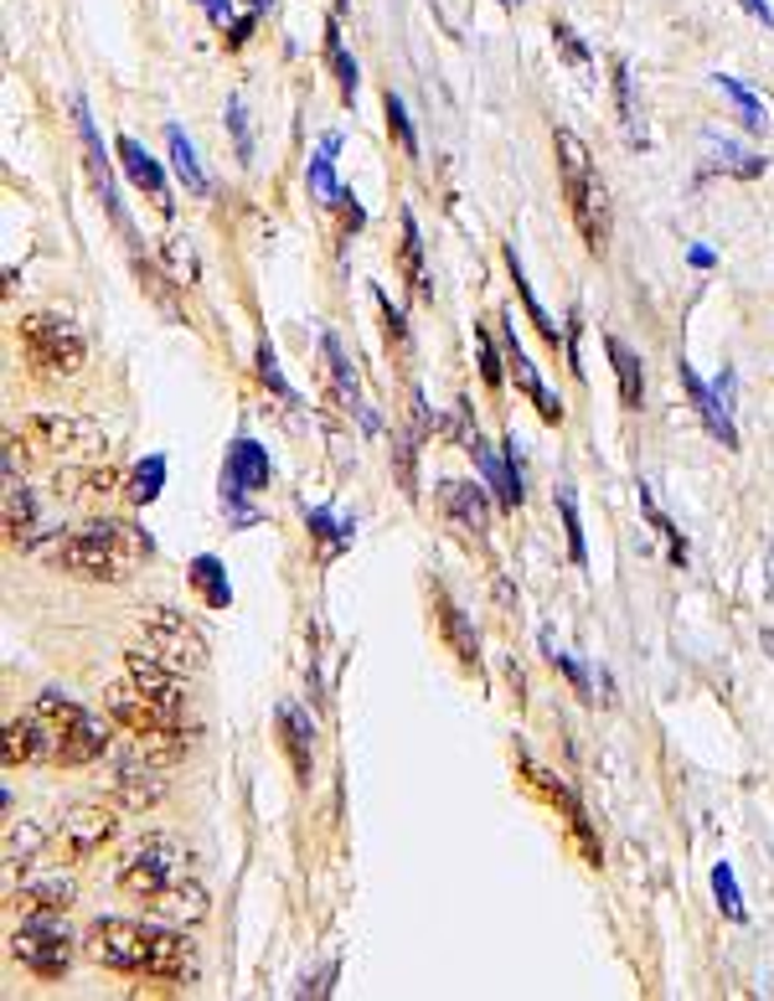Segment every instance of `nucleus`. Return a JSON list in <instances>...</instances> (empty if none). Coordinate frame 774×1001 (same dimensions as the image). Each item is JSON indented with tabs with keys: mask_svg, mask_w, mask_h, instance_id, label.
<instances>
[{
	"mask_svg": "<svg viewBox=\"0 0 774 1001\" xmlns=\"http://www.w3.org/2000/svg\"><path fill=\"white\" fill-rule=\"evenodd\" d=\"M83 955L103 971L120 976H150V981L192 986L197 981V944L165 919L135 924V919H99L83 935Z\"/></svg>",
	"mask_w": 774,
	"mask_h": 1001,
	"instance_id": "nucleus-1",
	"label": "nucleus"
},
{
	"mask_svg": "<svg viewBox=\"0 0 774 1001\" xmlns=\"http://www.w3.org/2000/svg\"><path fill=\"white\" fill-rule=\"evenodd\" d=\"M37 552H41V563L58 569V573L94 578V584H124V578L156 552V542H150L135 522L99 516V522H83V527L58 532V537L41 542Z\"/></svg>",
	"mask_w": 774,
	"mask_h": 1001,
	"instance_id": "nucleus-2",
	"label": "nucleus"
},
{
	"mask_svg": "<svg viewBox=\"0 0 774 1001\" xmlns=\"http://www.w3.org/2000/svg\"><path fill=\"white\" fill-rule=\"evenodd\" d=\"M32 712V723H37V754L41 765H94L103 759L114 738H109V723H103L99 712H88L83 703L73 697H62V692H41L37 703L26 707Z\"/></svg>",
	"mask_w": 774,
	"mask_h": 1001,
	"instance_id": "nucleus-3",
	"label": "nucleus"
},
{
	"mask_svg": "<svg viewBox=\"0 0 774 1001\" xmlns=\"http://www.w3.org/2000/svg\"><path fill=\"white\" fill-rule=\"evenodd\" d=\"M557 150V171H563V197H568V212H574V228L583 237L589 254H610V233H615V217H610V186L599 181L594 160H589V145L574 135V130H557L553 135Z\"/></svg>",
	"mask_w": 774,
	"mask_h": 1001,
	"instance_id": "nucleus-4",
	"label": "nucleus"
},
{
	"mask_svg": "<svg viewBox=\"0 0 774 1001\" xmlns=\"http://www.w3.org/2000/svg\"><path fill=\"white\" fill-rule=\"evenodd\" d=\"M16 341H21L26 367L41 377H73V373H83V362H88V335H83L78 320H67V315H52V310L21 315Z\"/></svg>",
	"mask_w": 774,
	"mask_h": 1001,
	"instance_id": "nucleus-5",
	"label": "nucleus"
},
{
	"mask_svg": "<svg viewBox=\"0 0 774 1001\" xmlns=\"http://www.w3.org/2000/svg\"><path fill=\"white\" fill-rule=\"evenodd\" d=\"M21 444H32V454H62V460H103L109 454V429L99 418L83 413H32L21 418Z\"/></svg>",
	"mask_w": 774,
	"mask_h": 1001,
	"instance_id": "nucleus-6",
	"label": "nucleus"
},
{
	"mask_svg": "<svg viewBox=\"0 0 774 1001\" xmlns=\"http://www.w3.org/2000/svg\"><path fill=\"white\" fill-rule=\"evenodd\" d=\"M11 955H16L32 976H41V981L67 976V965H73V935H67L62 914H52V908H32L26 924L11 935Z\"/></svg>",
	"mask_w": 774,
	"mask_h": 1001,
	"instance_id": "nucleus-7",
	"label": "nucleus"
},
{
	"mask_svg": "<svg viewBox=\"0 0 774 1001\" xmlns=\"http://www.w3.org/2000/svg\"><path fill=\"white\" fill-rule=\"evenodd\" d=\"M103 712L124 728V733H171V728H192L186 703H165L156 692H145L135 676H120L103 687Z\"/></svg>",
	"mask_w": 774,
	"mask_h": 1001,
	"instance_id": "nucleus-8",
	"label": "nucleus"
},
{
	"mask_svg": "<svg viewBox=\"0 0 774 1001\" xmlns=\"http://www.w3.org/2000/svg\"><path fill=\"white\" fill-rule=\"evenodd\" d=\"M139 635H145V646L156 650L165 667H176L181 676H197L207 671V640H201V630L176 614V609H145L139 614Z\"/></svg>",
	"mask_w": 774,
	"mask_h": 1001,
	"instance_id": "nucleus-9",
	"label": "nucleus"
},
{
	"mask_svg": "<svg viewBox=\"0 0 774 1001\" xmlns=\"http://www.w3.org/2000/svg\"><path fill=\"white\" fill-rule=\"evenodd\" d=\"M186 872V852H181L176 837H145L135 852H124L120 863V888L130 899L150 903L160 888H171Z\"/></svg>",
	"mask_w": 774,
	"mask_h": 1001,
	"instance_id": "nucleus-10",
	"label": "nucleus"
},
{
	"mask_svg": "<svg viewBox=\"0 0 774 1001\" xmlns=\"http://www.w3.org/2000/svg\"><path fill=\"white\" fill-rule=\"evenodd\" d=\"M120 831V816H114V805H103V801H78V805H67L58 816V846H62V857L67 863H88L94 852H103V842Z\"/></svg>",
	"mask_w": 774,
	"mask_h": 1001,
	"instance_id": "nucleus-11",
	"label": "nucleus"
},
{
	"mask_svg": "<svg viewBox=\"0 0 774 1001\" xmlns=\"http://www.w3.org/2000/svg\"><path fill=\"white\" fill-rule=\"evenodd\" d=\"M269 475H274V465H269V450H263V444H254V439H233V444H228V465H222V506L233 511V522H238V527L254 522V511L243 506V496L263 491V486H269Z\"/></svg>",
	"mask_w": 774,
	"mask_h": 1001,
	"instance_id": "nucleus-12",
	"label": "nucleus"
},
{
	"mask_svg": "<svg viewBox=\"0 0 774 1001\" xmlns=\"http://www.w3.org/2000/svg\"><path fill=\"white\" fill-rule=\"evenodd\" d=\"M681 388H687V398H692V408L702 413V424H708V434H713L723 450H738V429H734V393H738V377L723 367V377H717V388H708L702 377L692 373V362L681 356Z\"/></svg>",
	"mask_w": 774,
	"mask_h": 1001,
	"instance_id": "nucleus-13",
	"label": "nucleus"
},
{
	"mask_svg": "<svg viewBox=\"0 0 774 1001\" xmlns=\"http://www.w3.org/2000/svg\"><path fill=\"white\" fill-rule=\"evenodd\" d=\"M109 785H114V801H120L124 810H150V805L165 795L160 765H150L135 744L114 754V780H109Z\"/></svg>",
	"mask_w": 774,
	"mask_h": 1001,
	"instance_id": "nucleus-14",
	"label": "nucleus"
},
{
	"mask_svg": "<svg viewBox=\"0 0 774 1001\" xmlns=\"http://www.w3.org/2000/svg\"><path fill=\"white\" fill-rule=\"evenodd\" d=\"M73 119H78V139H83V156H88V176H94V192L103 197L109 217H114L120 228H130V217H124V202H120V192H114V171H109V156H103V145H99V124H94V114H88V99H83V94H73Z\"/></svg>",
	"mask_w": 774,
	"mask_h": 1001,
	"instance_id": "nucleus-15",
	"label": "nucleus"
},
{
	"mask_svg": "<svg viewBox=\"0 0 774 1001\" xmlns=\"http://www.w3.org/2000/svg\"><path fill=\"white\" fill-rule=\"evenodd\" d=\"M465 450L476 454V471L486 475V486H491V496H496L501 506H521V496L527 491H521V454H516V434L506 439V454H496L480 434L465 444Z\"/></svg>",
	"mask_w": 774,
	"mask_h": 1001,
	"instance_id": "nucleus-16",
	"label": "nucleus"
},
{
	"mask_svg": "<svg viewBox=\"0 0 774 1001\" xmlns=\"http://www.w3.org/2000/svg\"><path fill=\"white\" fill-rule=\"evenodd\" d=\"M491 486H476V480H439V506L455 522L465 537H486L491 527V501H486Z\"/></svg>",
	"mask_w": 774,
	"mask_h": 1001,
	"instance_id": "nucleus-17",
	"label": "nucleus"
},
{
	"mask_svg": "<svg viewBox=\"0 0 774 1001\" xmlns=\"http://www.w3.org/2000/svg\"><path fill=\"white\" fill-rule=\"evenodd\" d=\"M506 373L516 377V388L532 398V408L542 424H563V403H557L548 388H542V373L532 367V356L521 352V341H516V315H506Z\"/></svg>",
	"mask_w": 774,
	"mask_h": 1001,
	"instance_id": "nucleus-18",
	"label": "nucleus"
},
{
	"mask_svg": "<svg viewBox=\"0 0 774 1001\" xmlns=\"http://www.w3.org/2000/svg\"><path fill=\"white\" fill-rule=\"evenodd\" d=\"M37 532H41L37 496L16 480V444H11V450H5V537H11L16 548H37Z\"/></svg>",
	"mask_w": 774,
	"mask_h": 1001,
	"instance_id": "nucleus-19",
	"label": "nucleus"
},
{
	"mask_svg": "<svg viewBox=\"0 0 774 1001\" xmlns=\"http://www.w3.org/2000/svg\"><path fill=\"white\" fill-rule=\"evenodd\" d=\"M114 156H120L124 176L135 181L139 192H150V202H156L160 212L171 217V207H176V202H171V186H165V171H160V160L150 156V150H145V145H139L135 135H120V139H114Z\"/></svg>",
	"mask_w": 774,
	"mask_h": 1001,
	"instance_id": "nucleus-20",
	"label": "nucleus"
},
{
	"mask_svg": "<svg viewBox=\"0 0 774 1001\" xmlns=\"http://www.w3.org/2000/svg\"><path fill=\"white\" fill-rule=\"evenodd\" d=\"M73 878L62 867H37V863H21V899L26 908H52V914H67L73 903Z\"/></svg>",
	"mask_w": 774,
	"mask_h": 1001,
	"instance_id": "nucleus-21",
	"label": "nucleus"
},
{
	"mask_svg": "<svg viewBox=\"0 0 774 1001\" xmlns=\"http://www.w3.org/2000/svg\"><path fill=\"white\" fill-rule=\"evenodd\" d=\"M207 888L197 883V878H186V872H181L176 883L171 888H160L156 899L145 903V908H150V914H156V919H165V924H201L207 919Z\"/></svg>",
	"mask_w": 774,
	"mask_h": 1001,
	"instance_id": "nucleus-22",
	"label": "nucleus"
},
{
	"mask_svg": "<svg viewBox=\"0 0 774 1001\" xmlns=\"http://www.w3.org/2000/svg\"><path fill=\"white\" fill-rule=\"evenodd\" d=\"M124 676H135L139 687L156 692V697H165V703H186V676H181L176 667H165L150 646L124 656Z\"/></svg>",
	"mask_w": 774,
	"mask_h": 1001,
	"instance_id": "nucleus-23",
	"label": "nucleus"
},
{
	"mask_svg": "<svg viewBox=\"0 0 774 1001\" xmlns=\"http://www.w3.org/2000/svg\"><path fill=\"white\" fill-rule=\"evenodd\" d=\"M274 723H279V738H284V754H290L295 774L310 780V754H316V723H310V712L299 703H279Z\"/></svg>",
	"mask_w": 774,
	"mask_h": 1001,
	"instance_id": "nucleus-24",
	"label": "nucleus"
},
{
	"mask_svg": "<svg viewBox=\"0 0 774 1001\" xmlns=\"http://www.w3.org/2000/svg\"><path fill=\"white\" fill-rule=\"evenodd\" d=\"M124 475L114 465H103V460H88L83 471H62L58 475V496L67 501H109V496L120 491Z\"/></svg>",
	"mask_w": 774,
	"mask_h": 1001,
	"instance_id": "nucleus-25",
	"label": "nucleus"
},
{
	"mask_svg": "<svg viewBox=\"0 0 774 1001\" xmlns=\"http://www.w3.org/2000/svg\"><path fill=\"white\" fill-rule=\"evenodd\" d=\"M434 609H439V630H444V640H450L455 656H459V667L480 671V640H476V630H470V620H465V609H459L444 589H434Z\"/></svg>",
	"mask_w": 774,
	"mask_h": 1001,
	"instance_id": "nucleus-26",
	"label": "nucleus"
},
{
	"mask_svg": "<svg viewBox=\"0 0 774 1001\" xmlns=\"http://www.w3.org/2000/svg\"><path fill=\"white\" fill-rule=\"evenodd\" d=\"M506 269H512V284H516V295H521V310H527V320L537 326V335L548 341V346H563V326H557L553 315L542 310V300L532 295V284H527V269H521V258H516V243H506Z\"/></svg>",
	"mask_w": 774,
	"mask_h": 1001,
	"instance_id": "nucleus-27",
	"label": "nucleus"
},
{
	"mask_svg": "<svg viewBox=\"0 0 774 1001\" xmlns=\"http://www.w3.org/2000/svg\"><path fill=\"white\" fill-rule=\"evenodd\" d=\"M165 150H171V171L181 176V186H186L192 197H207L212 181H207V171H201V160H197V150H192V139H186L181 124H165Z\"/></svg>",
	"mask_w": 774,
	"mask_h": 1001,
	"instance_id": "nucleus-28",
	"label": "nucleus"
},
{
	"mask_svg": "<svg viewBox=\"0 0 774 1001\" xmlns=\"http://www.w3.org/2000/svg\"><path fill=\"white\" fill-rule=\"evenodd\" d=\"M397 264H403V279L418 300L429 295V274H423V233H418L414 207H403V243H397Z\"/></svg>",
	"mask_w": 774,
	"mask_h": 1001,
	"instance_id": "nucleus-29",
	"label": "nucleus"
},
{
	"mask_svg": "<svg viewBox=\"0 0 774 1001\" xmlns=\"http://www.w3.org/2000/svg\"><path fill=\"white\" fill-rule=\"evenodd\" d=\"M604 352L615 362V377H619V403L625 408H640V398H646V373H640V356L619 341V335H604Z\"/></svg>",
	"mask_w": 774,
	"mask_h": 1001,
	"instance_id": "nucleus-30",
	"label": "nucleus"
},
{
	"mask_svg": "<svg viewBox=\"0 0 774 1001\" xmlns=\"http://www.w3.org/2000/svg\"><path fill=\"white\" fill-rule=\"evenodd\" d=\"M341 150V135H325L320 139V150L310 156V171H305V181H310V197L320 202V207H336L341 202V181H336V166H331V156Z\"/></svg>",
	"mask_w": 774,
	"mask_h": 1001,
	"instance_id": "nucleus-31",
	"label": "nucleus"
},
{
	"mask_svg": "<svg viewBox=\"0 0 774 1001\" xmlns=\"http://www.w3.org/2000/svg\"><path fill=\"white\" fill-rule=\"evenodd\" d=\"M708 150H713V166H717V171H728V176H738V181L764 176V156H754V150H744V145H734V139L708 135Z\"/></svg>",
	"mask_w": 774,
	"mask_h": 1001,
	"instance_id": "nucleus-32",
	"label": "nucleus"
},
{
	"mask_svg": "<svg viewBox=\"0 0 774 1001\" xmlns=\"http://www.w3.org/2000/svg\"><path fill=\"white\" fill-rule=\"evenodd\" d=\"M192 584H197L201 599H207L212 609H228V605H233V584H228V573H222V563L212 558V552L192 558Z\"/></svg>",
	"mask_w": 774,
	"mask_h": 1001,
	"instance_id": "nucleus-33",
	"label": "nucleus"
},
{
	"mask_svg": "<svg viewBox=\"0 0 774 1001\" xmlns=\"http://www.w3.org/2000/svg\"><path fill=\"white\" fill-rule=\"evenodd\" d=\"M5 765L16 769V765H41V754H37V723H32V712H21V718H11L5 723Z\"/></svg>",
	"mask_w": 774,
	"mask_h": 1001,
	"instance_id": "nucleus-34",
	"label": "nucleus"
},
{
	"mask_svg": "<svg viewBox=\"0 0 774 1001\" xmlns=\"http://www.w3.org/2000/svg\"><path fill=\"white\" fill-rule=\"evenodd\" d=\"M325 52H331V62H336L341 99L352 103V99H357V88H361V73H357V62L346 58V47H341V16H331V21H325Z\"/></svg>",
	"mask_w": 774,
	"mask_h": 1001,
	"instance_id": "nucleus-35",
	"label": "nucleus"
},
{
	"mask_svg": "<svg viewBox=\"0 0 774 1001\" xmlns=\"http://www.w3.org/2000/svg\"><path fill=\"white\" fill-rule=\"evenodd\" d=\"M165 486V454H150V460H139L135 475H130V501L135 506H150Z\"/></svg>",
	"mask_w": 774,
	"mask_h": 1001,
	"instance_id": "nucleus-36",
	"label": "nucleus"
},
{
	"mask_svg": "<svg viewBox=\"0 0 774 1001\" xmlns=\"http://www.w3.org/2000/svg\"><path fill=\"white\" fill-rule=\"evenodd\" d=\"M305 522H310V532H316V542L325 548V558H336L346 542H352V522H336L325 506H316V511H305Z\"/></svg>",
	"mask_w": 774,
	"mask_h": 1001,
	"instance_id": "nucleus-37",
	"label": "nucleus"
},
{
	"mask_svg": "<svg viewBox=\"0 0 774 1001\" xmlns=\"http://www.w3.org/2000/svg\"><path fill=\"white\" fill-rule=\"evenodd\" d=\"M557 516H563V532H568V558H574V563H589V542H583V522H578L574 486H557Z\"/></svg>",
	"mask_w": 774,
	"mask_h": 1001,
	"instance_id": "nucleus-38",
	"label": "nucleus"
},
{
	"mask_svg": "<svg viewBox=\"0 0 774 1001\" xmlns=\"http://www.w3.org/2000/svg\"><path fill=\"white\" fill-rule=\"evenodd\" d=\"M717 88L734 99V109H738V124L744 130H764V103L754 99V88H744L738 78H728V73H717Z\"/></svg>",
	"mask_w": 774,
	"mask_h": 1001,
	"instance_id": "nucleus-39",
	"label": "nucleus"
},
{
	"mask_svg": "<svg viewBox=\"0 0 774 1001\" xmlns=\"http://www.w3.org/2000/svg\"><path fill=\"white\" fill-rule=\"evenodd\" d=\"M713 899H717V908H723V914H728L734 924L749 919V908H744V893H738V878H734V867H728V863H717V867H713Z\"/></svg>",
	"mask_w": 774,
	"mask_h": 1001,
	"instance_id": "nucleus-40",
	"label": "nucleus"
},
{
	"mask_svg": "<svg viewBox=\"0 0 774 1001\" xmlns=\"http://www.w3.org/2000/svg\"><path fill=\"white\" fill-rule=\"evenodd\" d=\"M615 109H619V124H625V139H630V145H646L640 119H636V99H630V68H625V58L615 62Z\"/></svg>",
	"mask_w": 774,
	"mask_h": 1001,
	"instance_id": "nucleus-41",
	"label": "nucleus"
},
{
	"mask_svg": "<svg viewBox=\"0 0 774 1001\" xmlns=\"http://www.w3.org/2000/svg\"><path fill=\"white\" fill-rule=\"evenodd\" d=\"M382 114H388V130H393V139H397V150L408 160H418V135H414V119H408V109H403V99L397 94H388L382 99Z\"/></svg>",
	"mask_w": 774,
	"mask_h": 1001,
	"instance_id": "nucleus-42",
	"label": "nucleus"
},
{
	"mask_svg": "<svg viewBox=\"0 0 774 1001\" xmlns=\"http://www.w3.org/2000/svg\"><path fill=\"white\" fill-rule=\"evenodd\" d=\"M320 352H325V362H331V377H336V388L346 398H357V373H352V362H346V352H341V341H336V331H325L320 335Z\"/></svg>",
	"mask_w": 774,
	"mask_h": 1001,
	"instance_id": "nucleus-43",
	"label": "nucleus"
},
{
	"mask_svg": "<svg viewBox=\"0 0 774 1001\" xmlns=\"http://www.w3.org/2000/svg\"><path fill=\"white\" fill-rule=\"evenodd\" d=\"M476 356H480V377H486V388H501V377H506V362H501L496 341L486 326H476Z\"/></svg>",
	"mask_w": 774,
	"mask_h": 1001,
	"instance_id": "nucleus-44",
	"label": "nucleus"
},
{
	"mask_svg": "<svg viewBox=\"0 0 774 1001\" xmlns=\"http://www.w3.org/2000/svg\"><path fill=\"white\" fill-rule=\"evenodd\" d=\"M228 130H233V150H238V166H254V130H248L243 99H228Z\"/></svg>",
	"mask_w": 774,
	"mask_h": 1001,
	"instance_id": "nucleus-45",
	"label": "nucleus"
},
{
	"mask_svg": "<svg viewBox=\"0 0 774 1001\" xmlns=\"http://www.w3.org/2000/svg\"><path fill=\"white\" fill-rule=\"evenodd\" d=\"M542 650H548V661H553V667L563 671L568 682H574V692H578V697H589V703H594V687H589V671L578 667V661H574V656H568V650H557L553 640H548V635H542Z\"/></svg>",
	"mask_w": 774,
	"mask_h": 1001,
	"instance_id": "nucleus-46",
	"label": "nucleus"
},
{
	"mask_svg": "<svg viewBox=\"0 0 774 1001\" xmlns=\"http://www.w3.org/2000/svg\"><path fill=\"white\" fill-rule=\"evenodd\" d=\"M640 506H646V516H651V527L661 532L666 542H672V558H676V563H687V542H681V532H676V527H672V516H666V511H661V506L651 501V491H646V486H640Z\"/></svg>",
	"mask_w": 774,
	"mask_h": 1001,
	"instance_id": "nucleus-47",
	"label": "nucleus"
},
{
	"mask_svg": "<svg viewBox=\"0 0 774 1001\" xmlns=\"http://www.w3.org/2000/svg\"><path fill=\"white\" fill-rule=\"evenodd\" d=\"M372 300H378V310H382V326H388V341H393L397 352H408V320H403V310H397L393 300H388V290H372Z\"/></svg>",
	"mask_w": 774,
	"mask_h": 1001,
	"instance_id": "nucleus-48",
	"label": "nucleus"
},
{
	"mask_svg": "<svg viewBox=\"0 0 774 1001\" xmlns=\"http://www.w3.org/2000/svg\"><path fill=\"white\" fill-rule=\"evenodd\" d=\"M553 47H557V52H563L568 62H574L578 73H589V47L578 41V32L568 26V21H553Z\"/></svg>",
	"mask_w": 774,
	"mask_h": 1001,
	"instance_id": "nucleus-49",
	"label": "nucleus"
},
{
	"mask_svg": "<svg viewBox=\"0 0 774 1001\" xmlns=\"http://www.w3.org/2000/svg\"><path fill=\"white\" fill-rule=\"evenodd\" d=\"M418 439H423V434H418V429H408V434H397V480H403V491H408V496H418L414 491V486H418V475H414V444H418Z\"/></svg>",
	"mask_w": 774,
	"mask_h": 1001,
	"instance_id": "nucleus-50",
	"label": "nucleus"
},
{
	"mask_svg": "<svg viewBox=\"0 0 774 1001\" xmlns=\"http://www.w3.org/2000/svg\"><path fill=\"white\" fill-rule=\"evenodd\" d=\"M258 377H263V382H269V388L284 398V403H295V388L284 382V373H279V362H274V352H269V346H258Z\"/></svg>",
	"mask_w": 774,
	"mask_h": 1001,
	"instance_id": "nucleus-51",
	"label": "nucleus"
},
{
	"mask_svg": "<svg viewBox=\"0 0 774 1001\" xmlns=\"http://www.w3.org/2000/svg\"><path fill=\"white\" fill-rule=\"evenodd\" d=\"M32 846H37V826H11V837H5V857L11 863H32Z\"/></svg>",
	"mask_w": 774,
	"mask_h": 1001,
	"instance_id": "nucleus-52",
	"label": "nucleus"
},
{
	"mask_svg": "<svg viewBox=\"0 0 774 1001\" xmlns=\"http://www.w3.org/2000/svg\"><path fill=\"white\" fill-rule=\"evenodd\" d=\"M578 335H583V320H578V310L568 315V326H563V352H568V373L583 382V362H578Z\"/></svg>",
	"mask_w": 774,
	"mask_h": 1001,
	"instance_id": "nucleus-53",
	"label": "nucleus"
},
{
	"mask_svg": "<svg viewBox=\"0 0 774 1001\" xmlns=\"http://www.w3.org/2000/svg\"><path fill=\"white\" fill-rule=\"evenodd\" d=\"M336 207L346 212V228H361V222H367V212L357 207V197H352V192H341V202H336Z\"/></svg>",
	"mask_w": 774,
	"mask_h": 1001,
	"instance_id": "nucleus-54",
	"label": "nucleus"
},
{
	"mask_svg": "<svg viewBox=\"0 0 774 1001\" xmlns=\"http://www.w3.org/2000/svg\"><path fill=\"white\" fill-rule=\"evenodd\" d=\"M738 5H744V11H749V16H754V21H764V26H774V11H770V0H738Z\"/></svg>",
	"mask_w": 774,
	"mask_h": 1001,
	"instance_id": "nucleus-55",
	"label": "nucleus"
},
{
	"mask_svg": "<svg viewBox=\"0 0 774 1001\" xmlns=\"http://www.w3.org/2000/svg\"><path fill=\"white\" fill-rule=\"evenodd\" d=\"M248 32H254V16H238V21H233V32H228V47H243V41H248Z\"/></svg>",
	"mask_w": 774,
	"mask_h": 1001,
	"instance_id": "nucleus-56",
	"label": "nucleus"
},
{
	"mask_svg": "<svg viewBox=\"0 0 774 1001\" xmlns=\"http://www.w3.org/2000/svg\"><path fill=\"white\" fill-rule=\"evenodd\" d=\"M197 5H201V11H207L212 21H218V26L228 21V11H233V0H197Z\"/></svg>",
	"mask_w": 774,
	"mask_h": 1001,
	"instance_id": "nucleus-57",
	"label": "nucleus"
},
{
	"mask_svg": "<svg viewBox=\"0 0 774 1001\" xmlns=\"http://www.w3.org/2000/svg\"><path fill=\"white\" fill-rule=\"evenodd\" d=\"M687 258H692V269H713V264H717V258H713V248H702V243H697V248H692Z\"/></svg>",
	"mask_w": 774,
	"mask_h": 1001,
	"instance_id": "nucleus-58",
	"label": "nucleus"
},
{
	"mask_svg": "<svg viewBox=\"0 0 774 1001\" xmlns=\"http://www.w3.org/2000/svg\"><path fill=\"white\" fill-rule=\"evenodd\" d=\"M341 11H346V0H336V16H341Z\"/></svg>",
	"mask_w": 774,
	"mask_h": 1001,
	"instance_id": "nucleus-59",
	"label": "nucleus"
},
{
	"mask_svg": "<svg viewBox=\"0 0 774 1001\" xmlns=\"http://www.w3.org/2000/svg\"><path fill=\"white\" fill-rule=\"evenodd\" d=\"M501 5H506V11H512V5H516V0H501Z\"/></svg>",
	"mask_w": 774,
	"mask_h": 1001,
	"instance_id": "nucleus-60",
	"label": "nucleus"
}]
</instances>
